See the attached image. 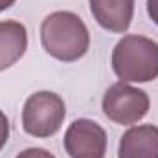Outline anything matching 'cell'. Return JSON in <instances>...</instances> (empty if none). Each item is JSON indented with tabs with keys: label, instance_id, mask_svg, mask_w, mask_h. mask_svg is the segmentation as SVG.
<instances>
[{
	"label": "cell",
	"instance_id": "11",
	"mask_svg": "<svg viewBox=\"0 0 158 158\" xmlns=\"http://www.w3.org/2000/svg\"><path fill=\"white\" fill-rule=\"evenodd\" d=\"M147 13L151 20L158 26V0H147Z\"/></svg>",
	"mask_w": 158,
	"mask_h": 158
},
{
	"label": "cell",
	"instance_id": "12",
	"mask_svg": "<svg viewBox=\"0 0 158 158\" xmlns=\"http://www.w3.org/2000/svg\"><path fill=\"white\" fill-rule=\"evenodd\" d=\"M15 4V0H0V11H6L7 7H11Z\"/></svg>",
	"mask_w": 158,
	"mask_h": 158
},
{
	"label": "cell",
	"instance_id": "6",
	"mask_svg": "<svg viewBox=\"0 0 158 158\" xmlns=\"http://www.w3.org/2000/svg\"><path fill=\"white\" fill-rule=\"evenodd\" d=\"M96 22L112 31L123 33L129 30L134 15V0H88Z\"/></svg>",
	"mask_w": 158,
	"mask_h": 158
},
{
	"label": "cell",
	"instance_id": "10",
	"mask_svg": "<svg viewBox=\"0 0 158 158\" xmlns=\"http://www.w3.org/2000/svg\"><path fill=\"white\" fill-rule=\"evenodd\" d=\"M7 138H9V121H7V116L0 110V151L7 143Z\"/></svg>",
	"mask_w": 158,
	"mask_h": 158
},
{
	"label": "cell",
	"instance_id": "3",
	"mask_svg": "<svg viewBox=\"0 0 158 158\" xmlns=\"http://www.w3.org/2000/svg\"><path fill=\"white\" fill-rule=\"evenodd\" d=\"M66 116V107L61 96L55 92H35L31 94L22 109V129L35 138L53 136Z\"/></svg>",
	"mask_w": 158,
	"mask_h": 158
},
{
	"label": "cell",
	"instance_id": "8",
	"mask_svg": "<svg viewBox=\"0 0 158 158\" xmlns=\"http://www.w3.org/2000/svg\"><path fill=\"white\" fill-rule=\"evenodd\" d=\"M28 50L26 26L17 20L0 22V72L13 66Z\"/></svg>",
	"mask_w": 158,
	"mask_h": 158
},
{
	"label": "cell",
	"instance_id": "9",
	"mask_svg": "<svg viewBox=\"0 0 158 158\" xmlns=\"http://www.w3.org/2000/svg\"><path fill=\"white\" fill-rule=\"evenodd\" d=\"M17 158H55V156H53L50 151H46V149H40V147H30V149L19 153Z\"/></svg>",
	"mask_w": 158,
	"mask_h": 158
},
{
	"label": "cell",
	"instance_id": "7",
	"mask_svg": "<svg viewBox=\"0 0 158 158\" xmlns=\"http://www.w3.org/2000/svg\"><path fill=\"white\" fill-rule=\"evenodd\" d=\"M118 158H158V127L138 125L119 140Z\"/></svg>",
	"mask_w": 158,
	"mask_h": 158
},
{
	"label": "cell",
	"instance_id": "5",
	"mask_svg": "<svg viewBox=\"0 0 158 158\" xmlns=\"http://www.w3.org/2000/svg\"><path fill=\"white\" fill-rule=\"evenodd\" d=\"M64 149L70 158H103L107 151V132L96 121L79 118L66 129Z\"/></svg>",
	"mask_w": 158,
	"mask_h": 158
},
{
	"label": "cell",
	"instance_id": "1",
	"mask_svg": "<svg viewBox=\"0 0 158 158\" xmlns=\"http://www.w3.org/2000/svg\"><path fill=\"white\" fill-rule=\"evenodd\" d=\"M42 48L55 59L64 63H74L81 59L90 46V33L72 11L50 13L40 24Z\"/></svg>",
	"mask_w": 158,
	"mask_h": 158
},
{
	"label": "cell",
	"instance_id": "2",
	"mask_svg": "<svg viewBox=\"0 0 158 158\" xmlns=\"http://www.w3.org/2000/svg\"><path fill=\"white\" fill-rule=\"evenodd\" d=\"M112 70L123 83H149L158 77V42L125 35L112 50Z\"/></svg>",
	"mask_w": 158,
	"mask_h": 158
},
{
	"label": "cell",
	"instance_id": "4",
	"mask_svg": "<svg viewBox=\"0 0 158 158\" xmlns=\"http://www.w3.org/2000/svg\"><path fill=\"white\" fill-rule=\"evenodd\" d=\"M105 116L119 125H132L149 112V96L123 81L114 83L103 96Z\"/></svg>",
	"mask_w": 158,
	"mask_h": 158
}]
</instances>
